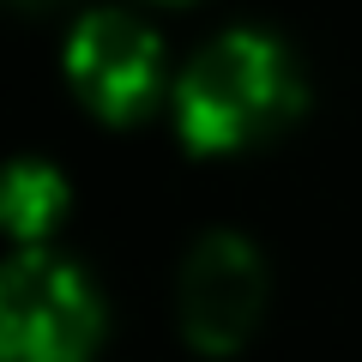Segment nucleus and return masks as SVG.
<instances>
[{
	"mask_svg": "<svg viewBox=\"0 0 362 362\" xmlns=\"http://www.w3.org/2000/svg\"><path fill=\"white\" fill-rule=\"evenodd\" d=\"M302 109V73L266 30H230L199 54L175 90V121L194 151H235L278 133Z\"/></svg>",
	"mask_w": 362,
	"mask_h": 362,
	"instance_id": "obj_1",
	"label": "nucleus"
},
{
	"mask_svg": "<svg viewBox=\"0 0 362 362\" xmlns=\"http://www.w3.org/2000/svg\"><path fill=\"white\" fill-rule=\"evenodd\" d=\"M103 308L54 254H18L0 284V356L6 362H85Z\"/></svg>",
	"mask_w": 362,
	"mask_h": 362,
	"instance_id": "obj_2",
	"label": "nucleus"
},
{
	"mask_svg": "<svg viewBox=\"0 0 362 362\" xmlns=\"http://www.w3.org/2000/svg\"><path fill=\"white\" fill-rule=\"evenodd\" d=\"M66 78L103 121H139L163 85V49L127 13H90L66 42Z\"/></svg>",
	"mask_w": 362,
	"mask_h": 362,
	"instance_id": "obj_3",
	"label": "nucleus"
},
{
	"mask_svg": "<svg viewBox=\"0 0 362 362\" xmlns=\"http://www.w3.org/2000/svg\"><path fill=\"white\" fill-rule=\"evenodd\" d=\"M266 272L242 235H206L181 272V326L199 350H235L259 320Z\"/></svg>",
	"mask_w": 362,
	"mask_h": 362,
	"instance_id": "obj_4",
	"label": "nucleus"
},
{
	"mask_svg": "<svg viewBox=\"0 0 362 362\" xmlns=\"http://www.w3.org/2000/svg\"><path fill=\"white\" fill-rule=\"evenodd\" d=\"M61 218V175L42 163H13V181H6V230L18 242H37L49 235V223Z\"/></svg>",
	"mask_w": 362,
	"mask_h": 362,
	"instance_id": "obj_5",
	"label": "nucleus"
}]
</instances>
